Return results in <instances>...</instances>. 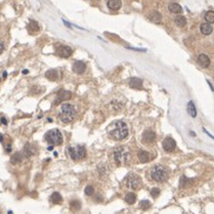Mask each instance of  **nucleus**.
<instances>
[{
	"instance_id": "obj_9",
	"label": "nucleus",
	"mask_w": 214,
	"mask_h": 214,
	"mask_svg": "<svg viewBox=\"0 0 214 214\" xmlns=\"http://www.w3.org/2000/svg\"><path fill=\"white\" fill-rule=\"evenodd\" d=\"M142 141L146 142V144H153L155 141V133H154L152 129H146L144 133H142Z\"/></svg>"
},
{
	"instance_id": "obj_12",
	"label": "nucleus",
	"mask_w": 214,
	"mask_h": 214,
	"mask_svg": "<svg viewBox=\"0 0 214 214\" xmlns=\"http://www.w3.org/2000/svg\"><path fill=\"white\" fill-rule=\"evenodd\" d=\"M138 159H139V161H140V162L145 164V162L151 161V159H152V155H151V153L146 152V151H139V152H138Z\"/></svg>"
},
{
	"instance_id": "obj_26",
	"label": "nucleus",
	"mask_w": 214,
	"mask_h": 214,
	"mask_svg": "<svg viewBox=\"0 0 214 214\" xmlns=\"http://www.w3.org/2000/svg\"><path fill=\"white\" fill-rule=\"evenodd\" d=\"M69 207H71V209L73 212H77V211H79L81 208V202L79 200H77V199H74V200L69 202Z\"/></svg>"
},
{
	"instance_id": "obj_30",
	"label": "nucleus",
	"mask_w": 214,
	"mask_h": 214,
	"mask_svg": "<svg viewBox=\"0 0 214 214\" xmlns=\"http://www.w3.org/2000/svg\"><path fill=\"white\" fill-rule=\"evenodd\" d=\"M140 207L145 211V209H148V208L151 207V202L147 200H144V201H141L140 202Z\"/></svg>"
},
{
	"instance_id": "obj_22",
	"label": "nucleus",
	"mask_w": 214,
	"mask_h": 214,
	"mask_svg": "<svg viewBox=\"0 0 214 214\" xmlns=\"http://www.w3.org/2000/svg\"><path fill=\"white\" fill-rule=\"evenodd\" d=\"M21 161H22V154L19 153V152L14 153L11 158V162L13 165H19V164H21Z\"/></svg>"
},
{
	"instance_id": "obj_15",
	"label": "nucleus",
	"mask_w": 214,
	"mask_h": 214,
	"mask_svg": "<svg viewBox=\"0 0 214 214\" xmlns=\"http://www.w3.org/2000/svg\"><path fill=\"white\" fill-rule=\"evenodd\" d=\"M198 62L200 64V66L202 67H208L209 66V64H211V60H209V58H208L206 54H200L199 57H198Z\"/></svg>"
},
{
	"instance_id": "obj_11",
	"label": "nucleus",
	"mask_w": 214,
	"mask_h": 214,
	"mask_svg": "<svg viewBox=\"0 0 214 214\" xmlns=\"http://www.w3.org/2000/svg\"><path fill=\"white\" fill-rule=\"evenodd\" d=\"M72 69H73L74 73L77 74L84 73L85 69H86V64L84 61H75L73 64V66H72Z\"/></svg>"
},
{
	"instance_id": "obj_24",
	"label": "nucleus",
	"mask_w": 214,
	"mask_h": 214,
	"mask_svg": "<svg viewBox=\"0 0 214 214\" xmlns=\"http://www.w3.org/2000/svg\"><path fill=\"white\" fill-rule=\"evenodd\" d=\"M135 200H137V195L134 193H132V192H129V193H127L125 195V201L127 202L128 205H133L134 202H135Z\"/></svg>"
},
{
	"instance_id": "obj_20",
	"label": "nucleus",
	"mask_w": 214,
	"mask_h": 214,
	"mask_svg": "<svg viewBox=\"0 0 214 214\" xmlns=\"http://www.w3.org/2000/svg\"><path fill=\"white\" fill-rule=\"evenodd\" d=\"M149 20L151 21H153L154 24H160L161 22V14L159 13V12H152V13L149 14Z\"/></svg>"
},
{
	"instance_id": "obj_17",
	"label": "nucleus",
	"mask_w": 214,
	"mask_h": 214,
	"mask_svg": "<svg viewBox=\"0 0 214 214\" xmlns=\"http://www.w3.org/2000/svg\"><path fill=\"white\" fill-rule=\"evenodd\" d=\"M107 6H108L109 10H112V11H118L121 7V1L120 0H108Z\"/></svg>"
},
{
	"instance_id": "obj_1",
	"label": "nucleus",
	"mask_w": 214,
	"mask_h": 214,
	"mask_svg": "<svg viewBox=\"0 0 214 214\" xmlns=\"http://www.w3.org/2000/svg\"><path fill=\"white\" fill-rule=\"evenodd\" d=\"M107 133H108L111 139H113L115 141H121L127 138L129 131H128V126L126 125L125 121L117 120L108 126Z\"/></svg>"
},
{
	"instance_id": "obj_23",
	"label": "nucleus",
	"mask_w": 214,
	"mask_h": 214,
	"mask_svg": "<svg viewBox=\"0 0 214 214\" xmlns=\"http://www.w3.org/2000/svg\"><path fill=\"white\" fill-rule=\"evenodd\" d=\"M51 201L53 202L54 205H59V204L62 202V196H61L58 192H54V193H52V195H51Z\"/></svg>"
},
{
	"instance_id": "obj_19",
	"label": "nucleus",
	"mask_w": 214,
	"mask_h": 214,
	"mask_svg": "<svg viewBox=\"0 0 214 214\" xmlns=\"http://www.w3.org/2000/svg\"><path fill=\"white\" fill-rule=\"evenodd\" d=\"M200 31L204 35H209V34L213 32V27L211 26V24L205 22V24H202L200 26Z\"/></svg>"
},
{
	"instance_id": "obj_14",
	"label": "nucleus",
	"mask_w": 214,
	"mask_h": 214,
	"mask_svg": "<svg viewBox=\"0 0 214 214\" xmlns=\"http://www.w3.org/2000/svg\"><path fill=\"white\" fill-rule=\"evenodd\" d=\"M129 87L135 88V89H141L142 88V80L140 78H132L129 80Z\"/></svg>"
},
{
	"instance_id": "obj_34",
	"label": "nucleus",
	"mask_w": 214,
	"mask_h": 214,
	"mask_svg": "<svg viewBox=\"0 0 214 214\" xmlns=\"http://www.w3.org/2000/svg\"><path fill=\"white\" fill-rule=\"evenodd\" d=\"M1 122H2L4 125H6V124H7V120L5 119V118H1Z\"/></svg>"
},
{
	"instance_id": "obj_7",
	"label": "nucleus",
	"mask_w": 214,
	"mask_h": 214,
	"mask_svg": "<svg viewBox=\"0 0 214 214\" xmlns=\"http://www.w3.org/2000/svg\"><path fill=\"white\" fill-rule=\"evenodd\" d=\"M45 139L50 145H53V146H59L64 141L59 129H51L50 132H47Z\"/></svg>"
},
{
	"instance_id": "obj_32",
	"label": "nucleus",
	"mask_w": 214,
	"mask_h": 214,
	"mask_svg": "<svg viewBox=\"0 0 214 214\" xmlns=\"http://www.w3.org/2000/svg\"><path fill=\"white\" fill-rule=\"evenodd\" d=\"M93 193H94V188L92 187V186H87L86 188H85V194L86 195H93Z\"/></svg>"
},
{
	"instance_id": "obj_31",
	"label": "nucleus",
	"mask_w": 214,
	"mask_h": 214,
	"mask_svg": "<svg viewBox=\"0 0 214 214\" xmlns=\"http://www.w3.org/2000/svg\"><path fill=\"white\" fill-rule=\"evenodd\" d=\"M151 195L153 196V198H158L159 195H160V189L159 188H152V191H151Z\"/></svg>"
},
{
	"instance_id": "obj_6",
	"label": "nucleus",
	"mask_w": 214,
	"mask_h": 214,
	"mask_svg": "<svg viewBox=\"0 0 214 214\" xmlns=\"http://www.w3.org/2000/svg\"><path fill=\"white\" fill-rule=\"evenodd\" d=\"M67 155H69V158L74 161L82 160L86 157V148L82 145H78L75 147H68L66 149Z\"/></svg>"
},
{
	"instance_id": "obj_2",
	"label": "nucleus",
	"mask_w": 214,
	"mask_h": 214,
	"mask_svg": "<svg viewBox=\"0 0 214 214\" xmlns=\"http://www.w3.org/2000/svg\"><path fill=\"white\" fill-rule=\"evenodd\" d=\"M132 159V153L128 147L118 146L113 149V160L118 165H127Z\"/></svg>"
},
{
	"instance_id": "obj_13",
	"label": "nucleus",
	"mask_w": 214,
	"mask_h": 214,
	"mask_svg": "<svg viewBox=\"0 0 214 214\" xmlns=\"http://www.w3.org/2000/svg\"><path fill=\"white\" fill-rule=\"evenodd\" d=\"M71 98H72V93L69 91H65V89H61L60 92L57 94V101L68 100Z\"/></svg>"
},
{
	"instance_id": "obj_33",
	"label": "nucleus",
	"mask_w": 214,
	"mask_h": 214,
	"mask_svg": "<svg viewBox=\"0 0 214 214\" xmlns=\"http://www.w3.org/2000/svg\"><path fill=\"white\" fill-rule=\"evenodd\" d=\"M4 50H5V45H4V41L0 39V54L4 52Z\"/></svg>"
},
{
	"instance_id": "obj_18",
	"label": "nucleus",
	"mask_w": 214,
	"mask_h": 214,
	"mask_svg": "<svg viewBox=\"0 0 214 214\" xmlns=\"http://www.w3.org/2000/svg\"><path fill=\"white\" fill-rule=\"evenodd\" d=\"M45 77H46L48 80L55 81L59 78V73H58L57 69H50V71H47L46 73H45Z\"/></svg>"
},
{
	"instance_id": "obj_10",
	"label": "nucleus",
	"mask_w": 214,
	"mask_h": 214,
	"mask_svg": "<svg viewBox=\"0 0 214 214\" xmlns=\"http://www.w3.org/2000/svg\"><path fill=\"white\" fill-rule=\"evenodd\" d=\"M57 52L58 54L62 57V58H68V57H71L72 53H73V50L69 46H59L58 47V50H57Z\"/></svg>"
},
{
	"instance_id": "obj_8",
	"label": "nucleus",
	"mask_w": 214,
	"mask_h": 214,
	"mask_svg": "<svg viewBox=\"0 0 214 214\" xmlns=\"http://www.w3.org/2000/svg\"><path fill=\"white\" fill-rule=\"evenodd\" d=\"M176 147V142L174 140L173 138L171 137H167L165 138V140L162 141V148L166 151V152H173L174 149Z\"/></svg>"
},
{
	"instance_id": "obj_5",
	"label": "nucleus",
	"mask_w": 214,
	"mask_h": 214,
	"mask_svg": "<svg viewBox=\"0 0 214 214\" xmlns=\"http://www.w3.org/2000/svg\"><path fill=\"white\" fill-rule=\"evenodd\" d=\"M124 185L128 189H139L141 186V178L135 173H128L124 179Z\"/></svg>"
},
{
	"instance_id": "obj_4",
	"label": "nucleus",
	"mask_w": 214,
	"mask_h": 214,
	"mask_svg": "<svg viewBox=\"0 0 214 214\" xmlns=\"http://www.w3.org/2000/svg\"><path fill=\"white\" fill-rule=\"evenodd\" d=\"M149 176L152 180L157 181V182H164V181L167 180L168 178V169L165 166L157 165L151 169Z\"/></svg>"
},
{
	"instance_id": "obj_21",
	"label": "nucleus",
	"mask_w": 214,
	"mask_h": 214,
	"mask_svg": "<svg viewBox=\"0 0 214 214\" xmlns=\"http://www.w3.org/2000/svg\"><path fill=\"white\" fill-rule=\"evenodd\" d=\"M24 154H26V157H32L35 154V148H34L33 145H30L27 144L26 146L24 147Z\"/></svg>"
},
{
	"instance_id": "obj_28",
	"label": "nucleus",
	"mask_w": 214,
	"mask_h": 214,
	"mask_svg": "<svg viewBox=\"0 0 214 214\" xmlns=\"http://www.w3.org/2000/svg\"><path fill=\"white\" fill-rule=\"evenodd\" d=\"M205 20L207 24H213L214 22V11H208L205 13Z\"/></svg>"
},
{
	"instance_id": "obj_27",
	"label": "nucleus",
	"mask_w": 214,
	"mask_h": 214,
	"mask_svg": "<svg viewBox=\"0 0 214 214\" xmlns=\"http://www.w3.org/2000/svg\"><path fill=\"white\" fill-rule=\"evenodd\" d=\"M188 113L192 118H195L196 117V109H195V106H194L193 101H189L188 102Z\"/></svg>"
},
{
	"instance_id": "obj_29",
	"label": "nucleus",
	"mask_w": 214,
	"mask_h": 214,
	"mask_svg": "<svg viewBox=\"0 0 214 214\" xmlns=\"http://www.w3.org/2000/svg\"><path fill=\"white\" fill-rule=\"evenodd\" d=\"M30 31H31L32 33H35V32L39 31V25H38L37 21H31V22H30Z\"/></svg>"
},
{
	"instance_id": "obj_25",
	"label": "nucleus",
	"mask_w": 214,
	"mask_h": 214,
	"mask_svg": "<svg viewBox=\"0 0 214 214\" xmlns=\"http://www.w3.org/2000/svg\"><path fill=\"white\" fill-rule=\"evenodd\" d=\"M174 22L176 24V26L184 27V26H186V22H187V20H186V18H185V17H182V15H178V17L174 19Z\"/></svg>"
},
{
	"instance_id": "obj_3",
	"label": "nucleus",
	"mask_w": 214,
	"mask_h": 214,
	"mask_svg": "<svg viewBox=\"0 0 214 214\" xmlns=\"http://www.w3.org/2000/svg\"><path fill=\"white\" fill-rule=\"evenodd\" d=\"M77 117V109L71 104H62L59 111V119L64 124H69L75 119Z\"/></svg>"
},
{
	"instance_id": "obj_16",
	"label": "nucleus",
	"mask_w": 214,
	"mask_h": 214,
	"mask_svg": "<svg viewBox=\"0 0 214 214\" xmlns=\"http://www.w3.org/2000/svg\"><path fill=\"white\" fill-rule=\"evenodd\" d=\"M168 10H169L171 13H174V14H179L182 12V7L179 4H176V2H171L168 5Z\"/></svg>"
}]
</instances>
